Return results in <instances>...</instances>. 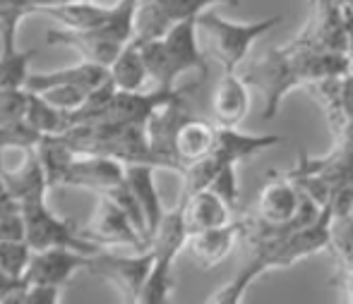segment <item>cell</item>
Segmentation results:
<instances>
[{
	"mask_svg": "<svg viewBox=\"0 0 353 304\" xmlns=\"http://www.w3.org/2000/svg\"><path fill=\"white\" fill-rule=\"evenodd\" d=\"M123 184H125V163L108 156H77L68 171L63 187L89 189L101 197Z\"/></svg>",
	"mask_w": 353,
	"mask_h": 304,
	"instance_id": "8fae6325",
	"label": "cell"
},
{
	"mask_svg": "<svg viewBox=\"0 0 353 304\" xmlns=\"http://www.w3.org/2000/svg\"><path fill=\"white\" fill-rule=\"evenodd\" d=\"M341 3H344V5H351V8H353V0H341Z\"/></svg>",
	"mask_w": 353,
	"mask_h": 304,
	"instance_id": "d590c367",
	"label": "cell"
},
{
	"mask_svg": "<svg viewBox=\"0 0 353 304\" xmlns=\"http://www.w3.org/2000/svg\"><path fill=\"white\" fill-rule=\"evenodd\" d=\"M341 8V0H310V19L301 36L317 48L346 53Z\"/></svg>",
	"mask_w": 353,
	"mask_h": 304,
	"instance_id": "7c38bea8",
	"label": "cell"
},
{
	"mask_svg": "<svg viewBox=\"0 0 353 304\" xmlns=\"http://www.w3.org/2000/svg\"><path fill=\"white\" fill-rule=\"evenodd\" d=\"M58 285H43V283H24L22 292L17 297V304H56L61 302Z\"/></svg>",
	"mask_w": 353,
	"mask_h": 304,
	"instance_id": "f546056e",
	"label": "cell"
},
{
	"mask_svg": "<svg viewBox=\"0 0 353 304\" xmlns=\"http://www.w3.org/2000/svg\"><path fill=\"white\" fill-rule=\"evenodd\" d=\"M108 77L121 91H144V87L149 84V69L144 63L140 43L135 39L118 53L116 61L108 65Z\"/></svg>",
	"mask_w": 353,
	"mask_h": 304,
	"instance_id": "ffe728a7",
	"label": "cell"
},
{
	"mask_svg": "<svg viewBox=\"0 0 353 304\" xmlns=\"http://www.w3.org/2000/svg\"><path fill=\"white\" fill-rule=\"evenodd\" d=\"M135 10L137 0H118L113 5V14L101 27L87 32L72 29H51L46 32V43L51 46H68L77 51L84 61L108 67L118 58V53L135 39Z\"/></svg>",
	"mask_w": 353,
	"mask_h": 304,
	"instance_id": "3957f363",
	"label": "cell"
},
{
	"mask_svg": "<svg viewBox=\"0 0 353 304\" xmlns=\"http://www.w3.org/2000/svg\"><path fill=\"white\" fill-rule=\"evenodd\" d=\"M339 278H341V287L346 292V300L353 302V266H346V263H339Z\"/></svg>",
	"mask_w": 353,
	"mask_h": 304,
	"instance_id": "836d02e7",
	"label": "cell"
},
{
	"mask_svg": "<svg viewBox=\"0 0 353 304\" xmlns=\"http://www.w3.org/2000/svg\"><path fill=\"white\" fill-rule=\"evenodd\" d=\"M27 98V89H5V91H0V127H14V124L24 122Z\"/></svg>",
	"mask_w": 353,
	"mask_h": 304,
	"instance_id": "83f0119b",
	"label": "cell"
},
{
	"mask_svg": "<svg viewBox=\"0 0 353 304\" xmlns=\"http://www.w3.org/2000/svg\"><path fill=\"white\" fill-rule=\"evenodd\" d=\"M223 0H137L135 10V41H152L168 34L183 19L197 17L210 5Z\"/></svg>",
	"mask_w": 353,
	"mask_h": 304,
	"instance_id": "ba28073f",
	"label": "cell"
},
{
	"mask_svg": "<svg viewBox=\"0 0 353 304\" xmlns=\"http://www.w3.org/2000/svg\"><path fill=\"white\" fill-rule=\"evenodd\" d=\"M349 221L353 223V208H351V216H349Z\"/></svg>",
	"mask_w": 353,
	"mask_h": 304,
	"instance_id": "74e56055",
	"label": "cell"
},
{
	"mask_svg": "<svg viewBox=\"0 0 353 304\" xmlns=\"http://www.w3.org/2000/svg\"><path fill=\"white\" fill-rule=\"evenodd\" d=\"M212 111L219 127H238L250 111V84L243 74L223 72L212 96Z\"/></svg>",
	"mask_w": 353,
	"mask_h": 304,
	"instance_id": "5bb4252c",
	"label": "cell"
},
{
	"mask_svg": "<svg viewBox=\"0 0 353 304\" xmlns=\"http://www.w3.org/2000/svg\"><path fill=\"white\" fill-rule=\"evenodd\" d=\"M29 14H34L29 0H0V56L17 51V29Z\"/></svg>",
	"mask_w": 353,
	"mask_h": 304,
	"instance_id": "d4e9b609",
	"label": "cell"
},
{
	"mask_svg": "<svg viewBox=\"0 0 353 304\" xmlns=\"http://www.w3.org/2000/svg\"><path fill=\"white\" fill-rule=\"evenodd\" d=\"M37 51H14L10 56H0V91L5 89H24L29 77V63Z\"/></svg>",
	"mask_w": 353,
	"mask_h": 304,
	"instance_id": "484cf974",
	"label": "cell"
},
{
	"mask_svg": "<svg viewBox=\"0 0 353 304\" xmlns=\"http://www.w3.org/2000/svg\"><path fill=\"white\" fill-rule=\"evenodd\" d=\"M281 142V137L276 134H260V137H252V134L238 132V127H216V139H214L212 153L221 163H241L250 161L257 153H265L267 149L276 146Z\"/></svg>",
	"mask_w": 353,
	"mask_h": 304,
	"instance_id": "2e32d148",
	"label": "cell"
},
{
	"mask_svg": "<svg viewBox=\"0 0 353 304\" xmlns=\"http://www.w3.org/2000/svg\"><path fill=\"white\" fill-rule=\"evenodd\" d=\"M87 259L89 254H82L77 249H68V247L32 252V259H29V266L24 271L22 281L63 287L74 273L87 268Z\"/></svg>",
	"mask_w": 353,
	"mask_h": 304,
	"instance_id": "30bf717a",
	"label": "cell"
},
{
	"mask_svg": "<svg viewBox=\"0 0 353 304\" xmlns=\"http://www.w3.org/2000/svg\"><path fill=\"white\" fill-rule=\"evenodd\" d=\"M41 14L56 19L63 29L72 32H87V29L101 27L113 14V5H99L94 0H82V3L61 5V8H48Z\"/></svg>",
	"mask_w": 353,
	"mask_h": 304,
	"instance_id": "44dd1931",
	"label": "cell"
},
{
	"mask_svg": "<svg viewBox=\"0 0 353 304\" xmlns=\"http://www.w3.org/2000/svg\"><path fill=\"white\" fill-rule=\"evenodd\" d=\"M152 252H154L152 271H149L137 304H163L168 302V297L173 292V263H176L178 254L157 252V249H152Z\"/></svg>",
	"mask_w": 353,
	"mask_h": 304,
	"instance_id": "cb8c5ba5",
	"label": "cell"
},
{
	"mask_svg": "<svg viewBox=\"0 0 353 304\" xmlns=\"http://www.w3.org/2000/svg\"><path fill=\"white\" fill-rule=\"evenodd\" d=\"M32 259V247L24 240H3L0 237V271L12 278H22Z\"/></svg>",
	"mask_w": 353,
	"mask_h": 304,
	"instance_id": "4316f807",
	"label": "cell"
},
{
	"mask_svg": "<svg viewBox=\"0 0 353 304\" xmlns=\"http://www.w3.org/2000/svg\"><path fill=\"white\" fill-rule=\"evenodd\" d=\"M32 3L34 12H43L48 8H61V5H70V3H82V0H29Z\"/></svg>",
	"mask_w": 353,
	"mask_h": 304,
	"instance_id": "e575fe53",
	"label": "cell"
},
{
	"mask_svg": "<svg viewBox=\"0 0 353 304\" xmlns=\"http://www.w3.org/2000/svg\"><path fill=\"white\" fill-rule=\"evenodd\" d=\"M22 285V278H12L5 271H0V304H8V297Z\"/></svg>",
	"mask_w": 353,
	"mask_h": 304,
	"instance_id": "1f68e13d",
	"label": "cell"
},
{
	"mask_svg": "<svg viewBox=\"0 0 353 304\" xmlns=\"http://www.w3.org/2000/svg\"><path fill=\"white\" fill-rule=\"evenodd\" d=\"M17 208H22V204H19L17 199L8 192V187H5L3 180H0V218L10 211H17Z\"/></svg>",
	"mask_w": 353,
	"mask_h": 304,
	"instance_id": "d6a6232c",
	"label": "cell"
},
{
	"mask_svg": "<svg viewBox=\"0 0 353 304\" xmlns=\"http://www.w3.org/2000/svg\"><path fill=\"white\" fill-rule=\"evenodd\" d=\"M181 211L190 235L200 230H210V228H221L233 221V211L228 208V204L210 187L200 189L190 197H181Z\"/></svg>",
	"mask_w": 353,
	"mask_h": 304,
	"instance_id": "9a60e30c",
	"label": "cell"
},
{
	"mask_svg": "<svg viewBox=\"0 0 353 304\" xmlns=\"http://www.w3.org/2000/svg\"><path fill=\"white\" fill-rule=\"evenodd\" d=\"M303 194L293 184L286 173H270V180L262 187L260 197L255 202L252 211L257 213L260 221H265L272 228H307L310 223L301 218Z\"/></svg>",
	"mask_w": 353,
	"mask_h": 304,
	"instance_id": "52a82bcc",
	"label": "cell"
},
{
	"mask_svg": "<svg viewBox=\"0 0 353 304\" xmlns=\"http://www.w3.org/2000/svg\"><path fill=\"white\" fill-rule=\"evenodd\" d=\"M241 232H243L241 221H231L221 228H210V230H200L188 235L185 249L202 271H210V268L219 266L231 254L233 244L241 240Z\"/></svg>",
	"mask_w": 353,
	"mask_h": 304,
	"instance_id": "4fadbf2b",
	"label": "cell"
},
{
	"mask_svg": "<svg viewBox=\"0 0 353 304\" xmlns=\"http://www.w3.org/2000/svg\"><path fill=\"white\" fill-rule=\"evenodd\" d=\"M154 171H157V168H154L152 163H128L125 166V182H128V187H130V192L135 194L144 218H147L149 240H152V235L157 232L161 218L166 216L161 197H159L157 182H154Z\"/></svg>",
	"mask_w": 353,
	"mask_h": 304,
	"instance_id": "e0dca14e",
	"label": "cell"
},
{
	"mask_svg": "<svg viewBox=\"0 0 353 304\" xmlns=\"http://www.w3.org/2000/svg\"><path fill=\"white\" fill-rule=\"evenodd\" d=\"M210 189L219 194L223 202L228 204L231 211H236L238 199H241V189H238V175H236V163H221L216 177L212 180Z\"/></svg>",
	"mask_w": 353,
	"mask_h": 304,
	"instance_id": "f1b7e54d",
	"label": "cell"
},
{
	"mask_svg": "<svg viewBox=\"0 0 353 304\" xmlns=\"http://www.w3.org/2000/svg\"><path fill=\"white\" fill-rule=\"evenodd\" d=\"M24 213V230H27V244L32 247V252H41V249H53V247H68L77 249L82 254H94L99 252V244L84 237V232L74 226L72 221L58 218L51 208L46 206V197L32 199V202L22 204Z\"/></svg>",
	"mask_w": 353,
	"mask_h": 304,
	"instance_id": "5b68a950",
	"label": "cell"
},
{
	"mask_svg": "<svg viewBox=\"0 0 353 304\" xmlns=\"http://www.w3.org/2000/svg\"><path fill=\"white\" fill-rule=\"evenodd\" d=\"M223 3H233V5H236V3H238V0H223Z\"/></svg>",
	"mask_w": 353,
	"mask_h": 304,
	"instance_id": "8d00e7d4",
	"label": "cell"
},
{
	"mask_svg": "<svg viewBox=\"0 0 353 304\" xmlns=\"http://www.w3.org/2000/svg\"><path fill=\"white\" fill-rule=\"evenodd\" d=\"M154 252L137 249L135 254H111L106 247L89 254L84 271L94 278H101L118 290L123 302H140V292L152 271Z\"/></svg>",
	"mask_w": 353,
	"mask_h": 304,
	"instance_id": "8992f818",
	"label": "cell"
},
{
	"mask_svg": "<svg viewBox=\"0 0 353 304\" xmlns=\"http://www.w3.org/2000/svg\"><path fill=\"white\" fill-rule=\"evenodd\" d=\"M82 232L87 240H92L99 247L149 249L147 237L137 230L132 218L108 197H99L97 211H94L92 221H89V226Z\"/></svg>",
	"mask_w": 353,
	"mask_h": 304,
	"instance_id": "9c48e42d",
	"label": "cell"
},
{
	"mask_svg": "<svg viewBox=\"0 0 353 304\" xmlns=\"http://www.w3.org/2000/svg\"><path fill=\"white\" fill-rule=\"evenodd\" d=\"M349 53L325 51V48L312 46L303 36L291 41L288 46L274 48L260 61H255L245 69V82L250 87L260 89L265 98V111L262 118L272 120L279 113L281 101L293 89L310 87L327 77L349 72Z\"/></svg>",
	"mask_w": 353,
	"mask_h": 304,
	"instance_id": "6da1fadb",
	"label": "cell"
},
{
	"mask_svg": "<svg viewBox=\"0 0 353 304\" xmlns=\"http://www.w3.org/2000/svg\"><path fill=\"white\" fill-rule=\"evenodd\" d=\"M214 139H216V127L210 124L207 120H200V118H190L181 122L176 132V158L181 163V168L190 166V163L200 161V158L210 156L214 149Z\"/></svg>",
	"mask_w": 353,
	"mask_h": 304,
	"instance_id": "d6986e66",
	"label": "cell"
},
{
	"mask_svg": "<svg viewBox=\"0 0 353 304\" xmlns=\"http://www.w3.org/2000/svg\"><path fill=\"white\" fill-rule=\"evenodd\" d=\"M37 153L43 166V173L48 177V184L51 187H63L68 171H70L72 161L77 158V153L72 151L68 139L63 134H46V137H41L37 142Z\"/></svg>",
	"mask_w": 353,
	"mask_h": 304,
	"instance_id": "7402d4cb",
	"label": "cell"
},
{
	"mask_svg": "<svg viewBox=\"0 0 353 304\" xmlns=\"http://www.w3.org/2000/svg\"><path fill=\"white\" fill-rule=\"evenodd\" d=\"M106 79H108V67L84 61L79 65H70V67L53 69V72H34V74L29 72L24 89L32 94H41L46 89L56 87V84H82V87L97 89Z\"/></svg>",
	"mask_w": 353,
	"mask_h": 304,
	"instance_id": "ac0fdd59",
	"label": "cell"
},
{
	"mask_svg": "<svg viewBox=\"0 0 353 304\" xmlns=\"http://www.w3.org/2000/svg\"><path fill=\"white\" fill-rule=\"evenodd\" d=\"M344 5V3H341ZM341 22H344V39H346V53L353 56V8L344 5L341 8Z\"/></svg>",
	"mask_w": 353,
	"mask_h": 304,
	"instance_id": "4dcf8cb0",
	"label": "cell"
},
{
	"mask_svg": "<svg viewBox=\"0 0 353 304\" xmlns=\"http://www.w3.org/2000/svg\"><path fill=\"white\" fill-rule=\"evenodd\" d=\"M197 17H190L168 29L166 36L137 41L154 89H176V79L190 69H197L202 79L207 77L210 67L205 53L197 46Z\"/></svg>",
	"mask_w": 353,
	"mask_h": 304,
	"instance_id": "7a4b0ae2",
	"label": "cell"
},
{
	"mask_svg": "<svg viewBox=\"0 0 353 304\" xmlns=\"http://www.w3.org/2000/svg\"><path fill=\"white\" fill-rule=\"evenodd\" d=\"M279 22L281 14L260 19V22H228L210 10L197 14V27L207 34L212 53L221 63L223 72H236L238 65L248 58L252 43L260 36H265L267 32H272Z\"/></svg>",
	"mask_w": 353,
	"mask_h": 304,
	"instance_id": "277c9868",
	"label": "cell"
},
{
	"mask_svg": "<svg viewBox=\"0 0 353 304\" xmlns=\"http://www.w3.org/2000/svg\"><path fill=\"white\" fill-rule=\"evenodd\" d=\"M27 113H24V122L39 134V137H46V134H65L70 129V113L61 111V108L51 106L41 94L27 91Z\"/></svg>",
	"mask_w": 353,
	"mask_h": 304,
	"instance_id": "603a6c76",
	"label": "cell"
}]
</instances>
